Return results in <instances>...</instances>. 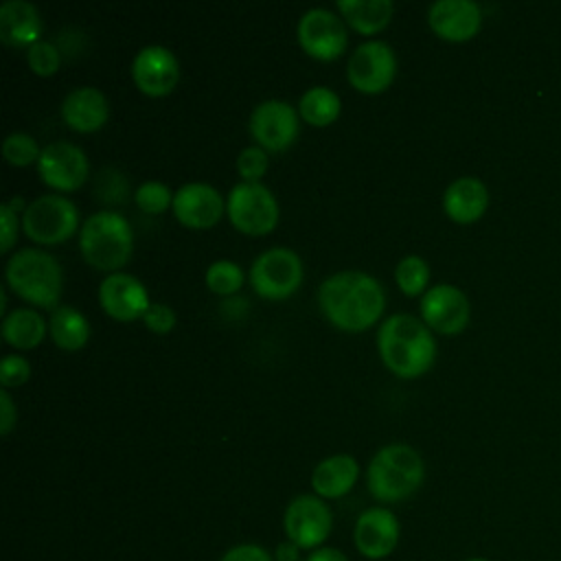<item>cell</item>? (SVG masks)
I'll use <instances>...</instances> for the list:
<instances>
[{
  "label": "cell",
  "instance_id": "obj_1",
  "mask_svg": "<svg viewBox=\"0 0 561 561\" xmlns=\"http://www.w3.org/2000/svg\"><path fill=\"white\" fill-rule=\"evenodd\" d=\"M318 305L331 324L344 331H364L379 320L386 307L381 283L362 270L329 274L318 287Z\"/></svg>",
  "mask_w": 561,
  "mask_h": 561
},
{
  "label": "cell",
  "instance_id": "obj_2",
  "mask_svg": "<svg viewBox=\"0 0 561 561\" xmlns=\"http://www.w3.org/2000/svg\"><path fill=\"white\" fill-rule=\"evenodd\" d=\"M377 351L390 373L412 379L434 364L436 340L421 318L412 313H392L377 331Z\"/></svg>",
  "mask_w": 561,
  "mask_h": 561
},
{
  "label": "cell",
  "instance_id": "obj_3",
  "mask_svg": "<svg viewBox=\"0 0 561 561\" xmlns=\"http://www.w3.org/2000/svg\"><path fill=\"white\" fill-rule=\"evenodd\" d=\"M425 478L421 454L405 443H390L375 451L366 471V486L379 502L408 500Z\"/></svg>",
  "mask_w": 561,
  "mask_h": 561
},
{
  "label": "cell",
  "instance_id": "obj_4",
  "mask_svg": "<svg viewBox=\"0 0 561 561\" xmlns=\"http://www.w3.org/2000/svg\"><path fill=\"white\" fill-rule=\"evenodd\" d=\"M4 278L20 298L42 309H55L64 289L59 261L39 248H20L13 252L7 261Z\"/></svg>",
  "mask_w": 561,
  "mask_h": 561
},
{
  "label": "cell",
  "instance_id": "obj_5",
  "mask_svg": "<svg viewBox=\"0 0 561 561\" xmlns=\"http://www.w3.org/2000/svg\"><path fill=\"white\" fill-rule=\"evenodd\" d=\"M79 248L92 267L118 272L134 250L131 226L116 210H96L79 228Z\"/></svg>",
  "mask_w": 561,
  "mask_h": 561
},
{
  "label": "cell",
  "instance_id": "obj_6",
  "mask_svg": "<svg viewBox=\"0 0 561 561\" xmlns=\"http://www.w3.org/2000/svg\"><path fill=\"white\" fill-rule=\"evenodd\" d=\"M22 228L35 243H61L79 228V210L70 197L44 193L26 204L22 213Z\"/></svg>",
  "mask_w": 561,
  "mask_h": 561
},
{
  "label": "cell",
  "instance_id": "obj_7",
  "mask_svg": "<svg viewBox=\"0 0 561 561\" xmlns=\"http://www.w3.org/2000/svg\"><path fill=\"white\" fill-rule=\"evenodd\" d=\"M232 226L245 234H267L278 221L276 195L263 182H237L226 197Z\"/></svg>",
  "mask_w": 561,
  "mask_h": 561
},
{
  "label": "cell",
  "instance_id": "obj_8",
  "mask_svg": "<svg viewBox=\"0 0 561 561\" xmlns=\"http://www.w3.org/2000/svg\"><path fill=\"white\" fill-rule=\"evenodd\" d=\"M250 283L259 296L270 300L291 296L302 283V261L298 252L285 245L263 250L250 265Z\"/></svg>",
  "mask_w": 561,
  "mask_h": 561
},
{
  "label": "cell",
  "instance_id": "obj_9",
  "mask_svg": "<svg viewBox=\"0 0 561 561\" xmlns=\"http://www.w3.org/2000/svg\"><path fill=\"white\" fill-rule=\"evenodd\" d=\"M283 528L287 541H291L300 550H316L322 548V543L331 535L333 515L322 497H318L316 493H305L287 504L283 515Z\"/></svg>",
  "mask_w": 561,
  "mask_h": 561
},
{
  "label": "cell",
  "instance_id": "obj_10",
  "mask_svg": "<svg viewBox=\"0 0 561 561\" xmlns=\"http://www.w3.org/2000/svg\"><path fill=\"white\" fill-rule=\"evenodd\" d=\"M397 75V55L383 39H366L348 57L346 77L353 88L366 94L386 90Z\"/></svg>",
  "mask_w": 561,
  "mask_h": 561
},
{
  "label": "cell",
  "instance_id": "obj_11",
  "mask_svg": "<svg viewBox=\"0 0 561 561\" xmlns=\"http://www.w3.org/2000/svg\"><path fill=\"white\" fill-rule=\"evenodd\" d=\"M296 37L302 50L320 61L340 57L348 44L342 18H337L331 9L324 7H311L300 15Z\"/></svg>",
  "mask_w": 561,
  "mask_h": 561
},
{
  "label": "cell",
  "instance_id": "obj_12",
  "mask_svg": "<svg viewBox=\"0 0 561 561\" xmlns=\"http://www.w3.org/2000/svg\"><path fill=\"white\" fill-rule=\"evenodd\" d=\"M248 127L259 147L283 151L298 136V110L283 99H265L250 112Z\"/></svg>",
  "mask_w": 561,
  "mask_h": 561
},
{
  "label": "cell",
  "instance_id": "obj_13",
  "mask_svg": "<svg viewBox=\"0 0 561 561\" xmlns=\"http://www.w3.org/2000/svg\"><path fill=\"white\" fill-rule=\"evenodd\" d=\"M37 171L42 180L57 191H75L88 180V156L85 151L68 140H53L42 147Z\"/></svg>",
  "mask_w": 561,
  "mask_h": 561
},
{
  "label": "cell",
  "instance_id": "obj_14",
  "mask_svg": "<svg viewBox=\"0 0 561 561\" xmlns=\"http://www.w3.org/2000/svg\"><path fill=\"white\" fill-rule=\"evenodd\" d=\"M421 309V320L445 335H456L460 333L471 316V305L469 298L465 296L462 289L449 283H438L432 285L419 302Z\"/></svg>",
  "mask_w": 561,
  "mask_h": 561
},
{
  "label": "cell",
  "instance_id": "obj_15",
  "mask_svg": "<svg viewBox=\"0 0 561 561\" xmlns=\"http://www.w3.org/2000/svg\"><path fill=\"white\" fill-rule=\"evenodd\" d=\"M131 77L140 92L149 96H164L180 79L178 57L162 44L142 46L131 59Z\"/></svg>",
  "mask_w": 561,
  "mask_h": 561
},
{
  "label": "cell",
  "instance_id": "obj_16",
  "mask_svg": "<svg viewBox=\"0 0 561 561\" xmlns=\"http://www.w3.org/2000/svg\"><path fill=\"white\" fill-rule=\"evenodd\" d=\"M99 305L114 320L131 322L142 318L151 302L140 278L127 272H112L99 285Z\"/></svg>",
  "mask_w": 561,
  "mask_h": 561
},
{
  "label": "cell",
  "instance_id": "obj_17",
  "mask_svg": "<svg viewBox=\"0 0 561 561\" xmlns=\"http://www.w3.org/2000/svg\"><path fill=\"white\" fill-rule=\"evenodd\" d=\"M175 219L188 228H210L226 210L224 195L208 182H186L173 195Z\"/></svg>",
  "mask_w": 561,
  "mask_h": 561
},
{
  "label": "cell",
  "instance_id": "obj_18",
  "mask_svg": "<svg viewBox=\"0 0 561 561\" xmlns=\"http://www.w3.org/2000/svg\"><path fill=\"white\" fill-rule=\"evenodd\" d=\"M399 519L383 506L366 508L353 528V541L362 557L386 559L399 543Z\"/></svg>",
  "mask_w": 561,
  "mask_h": 561
},
{
  "label": "cell",
  "instance_id": "obj_19",
  "mask_svg": "<svg viewBox=\"0 0 561 561\" xmlns=\"http://www.w3.org/2000/svg\"><path fill=\"white\" fill-rule=\"evenodd\" d=\"M427 24L447 42H467L480 31L482 13L471 0H436L427 9Z\"/></svg>",
  "mask_w": 561,
  "mask_h": 561
},
{
  "label": "cell",
  "instance_id": "obj_20",
  "mask_svg": "<svg viewBox=\"0 0 561 561\" xmlns=\"http://www.w3.org/2000/svg\"><path fill=\"white\" fill-rule=\"evenodd\" d=\"M110 116L107 96L94 85L72 88L61 101V118L77 131H96Z\"/></svg>",
  "mask_w": 561,
  "mask_h": 561
},
{
  "label": "cell",
  "instance_id": "obj_21",
  "mask_svg": "<svg viewBox=\"0 0 561 561\" xmlns=\"http://www.w3.org/2000/svg\"><path fill=\"white\" fill-rule=\"evenodd\" d=\"M42 15L28 0H4L0 4V39L13 48H28L39 42Z\"/></svg>",
  "mask_w": 561,
  "mask_h": 561
},
{
  "label": "cell",
  "instance_id": "obj_22",
  "mask_svg": "<svg viewBox=\"0 0 561 561\" xmlns=\"http://www.w3.org/2000/svg\"><path fill=\"white\" fill-rule=\"evenodd\" d=\"M489 206V191L482 180L462 175L449 182L443 193V208L449 219L458 224H471L484 215Z\"/></svg>",
  "mask_w": 561,
  "mask_h": 561
},
{
  "label": "cell",
  "instance_id": "obj_23",
  "mask_svg": "<svg viewBox=\"0 0 561 561\" xmlns=\"http://www.w3.org/2000/svg\"><path fill=\"white\" fill-rule=\"evenodd\" d=\"M359 476V465L351 454H333L322 458L311 471V489L318 497L335 500L346 495Z\"/></svg>",
  "mask_w": 561,
  "mask_h": 561
},
{
  "label": "cell",
  "instance_id": "obj_24",
  "mask_svg": "<svg viewBox=\"0 0 561 561\" xmlns=\"http://www.w3.org/2000/svg\"><path fill=\"white\" fill-rule=\"evenodd\" d=\"M0 331L7 344L26 351V348H35L44 340L48 324L35 309L18 307L2 318Z\"/></svg>",
  "mask_w": 561,
  "mask_h": 561
},
{
  "label": "cell",
  "instance_id": "obj_25",
  "mask_svg": "<svg viewBox=\"0 0 561 561\" xmlns=\"http://www.w3.org/2000/svg\"><path fill=\"white\" fill-rule=\"evenodd\" d=\"M342 18L359 33H379L392 18L394 4L390 0H337L335 2Z\"/></svg>",
  "mask_w": 561,
  "mask_h": 561
},
{
  "label": "cell",
  "instance_id": "obj_26",
  "mask_svg": "<svg viewBox=\"0 0 561 561\" xmlns=\"http://www.w3.org/2000/svg\"><path fill=\"white\" fill-rule=\"evenodd\" d=\"M48 335L59 348L79 351L90 337V322L79 309L61 305L55 307L48 318Z\"/></svg>",
  "mask_w": 561,
  "mask_h": 561
},
{
  "label": "cell",
  "instance_id": "obj_27",
  "mask_svg": "<svg viewBox=\"0 0 561 561\" xmlns=\"http://www.w3.org/2000/svg\"><path fill=\"white\" fill-rule=\"evenodd\" d=\"M340 110H342V101L337 92L331 90L329 85H311L302 92L298 101L300 118L316 127H324L333 123L340 116Z\"/></svg>",
  "mask_w": 561,
  "mask_h": 561
},
{
  "label": "cell",
  "instance_id": "obj_28",
  "mask_svg": "<svg viewBox=\"0 0 561 561\" xmlns=\"http://www.w3.org/2000/svg\"><path fill=\"white\" fill-rule=\"evenodd\" d=\"M394 280L403 294L408 296L421 294L430 280L427 261L419 254H405L403 259H399L394 267Z\"/></svg>",
  "mask_w": 561,
  "mask_h": 561
},
{
  "label": "cell",
  "instance_id": "obj_29",
  "mask_svg": "<svg viewBox=\"0 0 561 561\" xmlns=\"http://www.w3.org/2000/svg\"><path fill=\"white\" fill-rule=\"evenodd\" d=\"M206 287L219 296H230L243 285V270L230 259H217L206 267Z\"/></svg>",
  "mask_w": 561,
  "mask_h": 561
},
{
  "label": "cell",
  "instance_id": "obj_30",
  "mask_svg": "<svg viewBox=\"0 0 561 561\" xmlns=\"http://www.w3.org/2000/svg\"><path fill=\"white\" fill-rule=\"evenodd\" d=\"M39 145L37 140L26 134V131H11L4 140H2V156L9 164L15 167H26L39 160Z\"/></svg>",
  "mask_w": 561,
  "mask_h": 561
},
{
  "label": "cell",
  "instance_id": "obj_31",
  "mask_svg": "<svg viewBox=\"0 0 561 561\" xmlns=\"http://www.w3.org/2000/svg\"><path fill=\"white\" fill-rule=\"evenodd\" d=\"M173 195L175 193L164 182H158V180H147L134 191L136 204L140 206V210L149 215H158L169 206H173Z\"/></svg>",
  "mask_w": 561,
  "mask_h": 561
},
{
  "label": "cell",
  "instance_id": "obj_32",
  "mask_svg": "<svg viewBox=\"0 0 561 561\" xmlns=\"http://www.w3.org/2000/svg\"><path fill=\"white\" fill-rule=\"evenodd\" d=\"M26 61L35 75L48 77V75L57 72V68L61 64V50L57 44H53L48 39H39L26 48Z\"/></svg>",
  "mask_w": 561,
  "mask_h": 561
},
{
  "label": "cell",
  "instance_id": "obj_33",
  "mask_svg": "<svg viewBox=\"0 0 561 561\" xmlns=\"http://www.w3.org/2000/svg\"><path fill=\"white\" fill-rule=\"evenodd\" d=\"M237 171L243 182H259L261 175L267 171V151L259 145L243 147L237 156Z\"/></svg>",
  "mask_w": 561,
  "mask_h": 561
},
{
  "label": "cell",
  "instance_id": "obj_34",
  "mask_svg": "<svg viewBox=\"0 0 561 561\" xmlns=\"http://www.w3.org/2000/svg\"><path fill=\"white\" fill-rule=\"evenodd\" d=\"M31 377V364L18 353H9L0 362V383L2 388H18Z\"/></svg>",
  "mask_w": 561,
  "mask_h": 561
},
{
  "label": "cell",
  "instance_id": "obj_35",
  "mask_svg": "<svg viewBox=\"0 0 561 561\" xmlns=\"http://www.w3.org/2000/svg\"><path fill=\"white\" fill-rule=\"evenodd\" d=\"M127 180L123 178L121 171L116 169H101L99 178H96V193L101 199L105 202H121L127 197Z\"/></svg>",
  "mask_w": 561,
  "mask_h": 561
},
{
  "label": "cell",
  "instance_id": "obj_36",
  "mask_svg": "<svg viewBox=\"0 0 561 561\" xmlns=\"http://www.w3.org/2000/svg\"><path fill=\"white\" fill-rule=\"evenodd\" d=\"M142 322H145V327H147L149 331L164 335V333H169V331L175 327L178 316H175V311H173L169 305H164V302H151V305L147 307V311L142 313Z\"/></svg>",
  "mask_w": 561,
  "mask_h": 561
},
{
  "label": "cell",
  "instance_id": "obj_37",
  "mask_svg": "<svg viewBox=\"0 0 561 561\" xmlns=\"http://www.w3.org/2000/svg\"><path fill=\"white\" fill-rule=\"evenodd\" d=\"M0 224H2L0 252H9L18 239V210H13L9 202L0 204Z\"/></svg>",
  "mask_w": 561,
  "mask_h": 561
},
{
  "label": "cell",
  "instance_id": "obj_38",
  "mask_svg": "<svg viewBox=\"0 0 561 561\" xmlns=\"http://www.w3.org/2000/svg\"><path fill=\"white\" fill-rule=\"evenodd\" d=\"M219 561H274L272 554L256 543H239L224 552Z\"/></svg>",
  "mask_w": 561,
  "mask_h": 561
},
{
  "label": "cell",
  "instance_id": "obj_39",
  "mask_svg": "<svg viewBox=\"0 0 561 561\" xmlns=\"http://www.w3.org/2000/svg\"><path fill=\"white\" fill-rule=\"evenodd\" d=\"M15 423H18L15 403H13L11 394H9V390L2 388V390H0V432L7 436V434L13 430Z\"/></svg>",
  "mask_w": 561,
  "mask_h": 561
},
{
  "label": "cell",
  "instance_id": "obj_40",
  "mask_svg": "<svg viewBox=\"0 0 561 561\" xmlns=\"http://www.w3.org/2000/svg\"><path fill=\"white\" fill-rule=\"evenodd\" d=\"M307 561H348V557L337 548H316L311 550Z\"/></svg>",
  "mask_w": 561,
  "mask_h": 561
},
{
  "label": "cell",
  "instance_id": "obj_41",
  "mask_svg": "<svg viewBox=\"0 0 561 561\" xmlns=\"http://www.w3.org/2000/svg\"><path fill=\"white\" fill-rule=\"evenodd\" d=\"M298 546H294L291 541H285L276 548V559L278 561H298Z\"/></svg>",
  "mask_w": 561,
  "mask_h": 561
},
{
  "label": "cell",
  "instance_id": "obj_42",
  "mask_svg": "<svg viewBox=\"0 0 561 561\" xmlns=\"http://www.w3.org/2000/svg\"><path fill=\"white\" fill-rule=\"evenodd\" d=\"M467 561H489V559H482V557H473V559H467Z\"/></svg>",
  "mask_w": 561,
  "mask_h": 561
}]
</instances>
